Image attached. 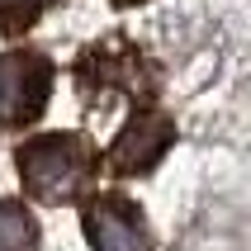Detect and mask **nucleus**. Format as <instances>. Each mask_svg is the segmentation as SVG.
Returning a JSON list of instances; mask_svg holds the SVG:
<instances>
[{
    "label": "nucleus",
    "mask_w": 251,
    "mask_h": 251,
    "mask_svg": "<svg viewBox=\"0 0 251 251\" xmlns=\"http://www.w3.org/2000/svg\"><path fill=\"white\" fill-rule=\"evenodd\" d=\"M95 147L81 138V133H43V138H28L19 152H14V166H19V180L33 199L43 204H67L90 185L95 176Z\"/></svg>",
    "instance_id": "1"
},
{
    "label": "nucleus",
    "mask_w": 251,
    "mask_h": 251,
    "mask_svg": "<svg viewBox=\"0 0 251 251\" xmlns=\"http://www.w3.org/2000/svg\"><path fill=\"white\" fill-rule=\"evenodd\" d=\"M52 90V62L43 52H0V124H33Z\"/></svg>",
    "instance_id": "2"
},
{
    "label": "nucleus",
    "mask_w": 251,
    "mask_h": 251,
    "mask_svg": "<svg viewBox=\"0 0 251 251\" xmlns=\"http://www.w3.org/2000/svg\"><path fill=\"white\" fill-rule=\"evenodd\" d=\"M85 237L95 251H152L142 209L128 195H100L85 204Z\"/></svg>",
    "instance_id": "3"
},
{
    "label": "nucleus",
    "mask_w": 251,
    "mask_h": 251,
    "mask_svg": "<svg viewBox=\"0 0 251 251\" xmlns=\"http://www.w3.org/2000/svg\"><path fill=\"white\" fill-rule=\"evenodd\" d=\"M171 138H176V124H171L166 114L156 109H142L138 119H128V128L114 138L109 147V166L119 176H142V171H152L161 156H166Z\"/></svg>",
    "instance_id": "4"
},
{
    "label": "nucleus",
    "mask_w": 251,
    "mask_h": 251,
    "mask_svg": "<svg viewBox=\"0 0 251 251\" xmlns=\"http://www.w3.org/2000/svg\"><path fill=\"white\" fill-rule=\"evenodd\" d=\"M38 247V223L19 199H0V251H33Z\"/></svg>",
    "instance_id": "5"
},
{
    "label": "nucleus",
    "mask_w": 251,
    "mask_h": 251,
    "mask_svg": "<svg viewBox=\"0 0 251 251\" xmlns=\"http://www.w3.org/2000/svg\"><path fill=\"white\" fill-rule=\"evenodd\" d=\"M48 5H52V0H0V28H5V33H19V28H28L38 14H48Z\"/></svg>",
    "instance_id": "6"
},
{
    "label": "nucleus",
    "mask_w": 251,
    "mask_h": 251,
    "mask_svg": "<svg viewBox=\"0 0 251 251\" xmlns=\"http://www.w3.org/2000/svg\"><path fill=\"white\" fill-rule=\"evenodd\" d=\"M119 5H133V0H119Z\"/></svg>",
    "instance_id": "7"
}]
</instances>
